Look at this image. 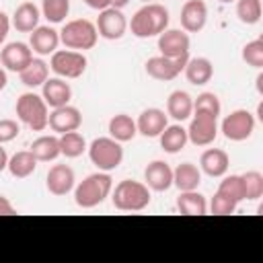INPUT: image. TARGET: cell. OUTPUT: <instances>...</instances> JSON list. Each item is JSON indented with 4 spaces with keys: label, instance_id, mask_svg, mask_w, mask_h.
<instances>
[{
    "label": "cell",
    "instance_id": "5b68a950",
    "mask_svg": "<svg viewBox=\"0 0 263 263\" xmlns=\"http://www.w3.org/2000/svg\"><path fill=\"white\" fill-rule=\"evenodd\" d=\"M16 117L33 132H43L47 127V117H49L47 103L43 101V97L35 92H25L16 99Z\"/></svg>",
    "mask_w": 263,
    "mask_h": 263
},
{
    "label": "cell",
    "instance_id": "f35d334b",
    "mask_svg": "<svg viewBox=\"0 0 263 263\" xmlns=\"http://www.w3.org/2000/svg\"><path fill=\"white\" fill-rule=\"evenodd\" d=\"M236 205L238 203H234L232 199H228L226 195H222V193H214V197H212V201H210V210H212V214H216V216H230V214H234V210H236Z\"/></svg>",
    "mask_w": 263,
    "mask_h": 263
},
{
    "label": "cell",
    "instance_id": "e0dca14e",
    "mask_svg": "<svg viewBox=\"0 0 263 263\" xmlns=\"http://www.w3.org/2000/svg\"><path fill=\"white\" fill-rule=\"evenodd\" d=\"M144 181L152 191H166L173 187V168L164 160H152L144 168Z\"/></svg>",
    "mask_w": 263,
    "mask_h": 263
},
{
    "label": "cell",
    "instance_id": "ba28073f",
    "mask_svg": "<svg viewBox=\"0 0 263 263\" xmlns=\"http://www.w3.org/2000/svg\"><path fill=\"white\" fill-rule=\"evenodd\" d=\"M49 66L60 78H80L84 74V70H86V58H84L82 51L55 49L51 53Z\"/></svg>",
    "mask_w": 263,
    "mask_h": 263
},
{
    "label": "cell",
    "instance_id": "7a4b0ae2",
    "mask_svg": "<svg viewBox=\"0 0 263 263\" xmlns=\"http://www.w3.org/2000/svg\"><path fill=\"white\" fill-rule=\"evenodd\" d=\"M111 189H113V179H111L109 173H105V171L92 173L76 185L74 201H76L78 208L90 210V208H97L99 203H103L109 197Z\"/></svg>",
    "mask_w": 263,
    "mask_h": 263
},
{
    "label": "cell",
    "instance_id": "681fc988",
    "mask_svg": "<svg viewBox=\"0 0 263 263\" xmlns=\"http://www.w3.org/2000/svg\"><path fill=\"white\" fill-rule=\"evenodd\" d=\"M0 70H2V64H0Z\"/></svg>",
    "mask_w": 263,
    "mask_h": 263
},
{
    "label": "cell",
    "instance_id": "bcb514c9",
    "mask_svg": "<svg viewBox=\"0 0 263 263\" xmlns=\"http://www.w3.org/2000/svg\"><path fill=\"white\" fill-rule=\"evenodd\" d=\"M6 82H8V78H6V72H4V68H2V70H0V90L6 88Z\"/></svg>",
    "mask_w": 263,
    "mask_h": 263
},
{
    "label": "cell",
    "instance_id": "8992f818",
    "mask_svg": "<svg viewBox=\"0 0 263 263\" xmlns=\"http://www.w3.org/2000/svg\"><path fill=\"white\" fill-rule=\"evenodd\" d=\"M86 150H88L90 162H92L99 171H105V173L117 168V166L121 164V160H123L121 142L113 140L111 136H109V138H95Z\"/></svg>",
    "mask_w": 263,
    "mask_h": 263
},
{
    "label": "cell",
    "instance_id": "d4e9b609",
    "mask_svg": "<svg viewBox=\"0 0 263 263\" xmlns=\"http://www.w3.org/2000/svg\"><path fill=\"white\" fill-rule=\"evenodd\" d=\"M201 183V171L193 162H181L173 171V185L179 191H193Z\"/></svg>",
    "mask_w": 263,
    "mask_h": 263
},
{
    "label": "cell",
    "instance_id": "9c48e42d",
    "mask_svg": "<svg viewBox=\"0 0 263 263\" xmlns=\"http://www.w3.org/2000/svg\"><path fill=\"white\" fill-rule=\"evenodd\" d=\"M97 33L103 37V39H109V41H115V39H121L127 31V18L125 14L119 10V8H105V10H99V16H97Z\"/></svg>",
    "mask_w": 263,
    "mask_h": 263
},
{
    "label": "cell",
    "instance_id": "3957f363",
    "mask_svg": "<svg viewBox=\"0 0 263 263\" xmlns=\"http://www.w3.org/2000/svg\"><path fill=\"white\" fill-rule=\"evenodd\" d=\"M150 199L152 197H150V189L146 187V183L132 181V179L117 183L111 195L113 208L119 212H142L144 208L150 205Z\"/></svg>",
    "mask_w": 263,
    "mask_h": 263
},
{
    "label": "cell",
    "instance_id": "2e32d148",
    "mask_svg": "<svg viewBox=\"0 0 263 263\" xmlns=\"http://www.w3.org/2000/svg\"><path fill=\"white\" fill-rule=\"evenodd\" d=\"M74 171L68 166V164H53L49 171H47V177H45V185H47V191L51 195H68L72 189H74Z\"/></svg>",
    "mask_w": 263,
    "mask_h": 263
},
{
    "label": "cell",
    "instance_id": "d6986e66",
    "mask_svg": "<svg viewBox=\"0 0 263 263\" xmlns=\"http://www.w3.org/2000/svg\"><path fill=\"white\" fill-rule=\"evenodd\" d=\"M60 45V31L51 27H37L31 31L29 47L39 55H51Z\"/></svg>",
    "mask_w": 263,
    "mask_h": 263
},
{
    "label": "cell",
    "instance_id": "74e56055",
    "mask_svg": "<svg viewBox=\"0 0 263 263\" xmlns=\"http://www.w3.org/2000/svg\"><path fill=\"white\" fill-rule=\"evenodd\" d=\"M242 60H245L249 66L261 70V68H263V39H253V41H249V43L242 47Z\"/></svg>",
    "mask_w": 263,
    "mask_h": 263
},
{
    "label": "cell",
    "instance_id": "cb8c5ba5",
    "mask_svg": "<svg viewBox=\"0 0 263 263\" xmlns=\"http://www.w3.org/2000/svg\"><path fill=\"white\" fill-rule=\"evenodd\" d=\"M166 115L175 121H185L193 115V99L185 90H173L166 99Z\"/></svg>",
    "mask_w": 263,
    "mask_h": 263
},
{
    "label": "cell",
    "instance_id": "7c38bea8",
    "mask_svg": "<svg viewBox=\"0 0 263 263\" xmlns=\"http://www.w3.org/2000/svg\"><path fill=\"white\" fill-rule=\"evenodd\" d=\"M189 47H191L189 33H185L181 29H164L158 35L160 55H166V58H185V55H189Z\"/></svg>",
    "mask_w": 263,
    "mask_h": 263
},
{
    "label": "cell",
    "instance_id": "ac0fdd59",
    "mask_svg": "<svg viewBox=\"0 0 263 263\" xmlns=\"http://www.w3.org/2000/svg\"><path fill=\"white\" fill-rule=\"evenodd\" d=\"M168 125V119L164 115L162 109H156V107H150V109H144L136 121V127H138V134L146 136V138H158L162 134V129Z\"/></svg>",
    "mask_w": 263,
    "mask_h": 263
},
{
    "label": "cell",
    "instance_id": "836d02e7",
    "mask_svg": "<svg viewBox=\"0 0 263 263\" xmlns=\"http://www.w3.org/2000/svg\"><path fill=\"white\" fill-rule=\"evenodd\" d=\"M218 193L226 195L234 203H240L245 199V187H242L240 175H228V177H224L220 181V185H218Z\"/></svg>",
    "mask_w": 263,
    "mask_h": 263
},
{
    "label": "cell",
    "instance_id": "52a82bcc",
    "mask_svg": "<svg viewBox=\"0 0 263 263\" xmlns=\"http://www.w3.org/2000/svg\"><path fill=\"white\" fill-rule=\"evenodd\" d=\"M220 129L224 134V138L230 140V142L249 140L255 132V115L247 109H236V111H232L230 115H226L222 119Z\"/></svg>",
    "mask_w": 263,
    "mask_h": 263
},
{
    "label": "cell",
    "instance_id": "30bf717a",
    "mask_svg": "<svg viewBox=\"0 0 263 263\" xmlns=\"http://www.w3.org/2000/svg\"><path fill=\"white\" fill-rule=\"evenodd\" d=\"M189 55L185 58H166V55H154L146 62V74L154 80H160V82H168L173 78H177L185 64H187Z\"/></svg>",
    "mask_w": 263,
    "mask_h": 263
},
{
    "label": "cell",
    "instance_id": "4316f807",
    "mask_svg": "<svg viewBox=\"0 0 263 263\" xmlns=\"http://www.w3.org/2000/svg\"><path fill=\"white\" fill-rule=\"evenodd\" d=\"M138 134L136 121L127 113H117L109 119V136L117 142H129Z\"/></svg>",
    "mask_w": 263,
    "mask_h": 263
},
{
    "label": "cell",
    "instance_id": "60d3db41",
    "mask_svg": "<svg viewBox=\"0 0 263 263\" xmlns=\"http://www.w3.org/2000/svg\"><path fill=\"white\" fill-rule=\"evenodd\" d=\"M8 31H10V18H8V14H6V12H2V10H0V45L4 43V39H6Z\"/></svg>",
    "mask_w": 263,
    "mask_h": 263
},
{
    "label": "cell",
    "instance_id": "b9f144b4",
    "mask_svg": "<svg viewBox=\"0 0 263 263\" xmlns=\"http://www.w3.org/2000/svg\"><path fill=\"white\" fill-rule=\"evenodd\" d=\"M82 2L92 10H105L111 6V0H82Z\"/></svg>",
    "mask_w": 263,
    "mask_h": 263
},
{
    "label": "cell",
    "instance_id": "ab89813d",
    "mask_svg": "<svg viewBox=\"0 0 263 263\" xmlns=\"http://www.w3.org/2000/svg\"><path fill=\"white\" fill-rule=\"evenodd\" d=\"M18 132H21V127L14 119H0V144L12 142L18 136Z\"/></svg>",
    "mask_w": 263,
    "mask_h": 263
},
{
    "label": "cell",
    "instance_id": "f546056e",
    "mask_svg": "<svg viewBox=\"0 0 263 263\" xmlns=\"http://www.w3.org/2000/svg\"><path fill=\"white\" fill-rule=\"evenodd\" d=\"M158 138H160V146H162V150L168 152V154H177V152H181V150L185 148V144L189 142V140H187V129H183L179 123H175V125H166Z\"/></svg>",
    "mask_w": 263,
    "mask_h": 263
},
{
    "label": "cell",
    "instance_id": "7402d4cb",
    "mask_svg": "<svg viewBox=\"0 0 263 263\" xmlns=\"http://www.w3.org/2000/svg\"><path fill=\"white\" fill-rule=\"evenodd\" d=\"M39 18H41V12L33 2H21L12 12L10 25L18 33H31L33 29L39 27Z\"/></svg>",
    "mask_w": 263,
    "mask_h": 263
},
{
    "label": "cell",
    "instance_id": "277c9868",
    "mask_svg": "<svg viewBox=\"0 0 263 263\" xmlns=\"http://www.w3.org/2000/svg\"><path fill=\"white\" fill-rule=\"evenodd\" d=\"M97 39H99L97 27L88 18H74L66 23L60 31V43H64L68 49H74V51L92 49Z\"/></svg>",
    "mask_w": 263,
    "mask_h": 263
},
{
    "label": "cell",
    "instance_id": "7bdbcfd3",
    "mask_svg": "<svg viewBox=\"0 0 263 263\" xmlns=\"http://www.w3.org/2000/svg\"><path fill=\"white\" fill-rule=\"evenodd\" d=\"M12 214H14L12 203L8 201V197L0 195V216H12Z\"/></svg>",
    "mask_w": 263,
    "mask_h": 263
},
{
    "label": "cell",
    "instance_id": "5bb4252c",
    "mask_svg": "<svg viewBox=\"0 0 263 263\" xmlns=\"http://www.w3.org/2000/svg\"><path fill=\"white\" fill-rule=\"evenodd\" d=\"M47 125L55 132V134H66V132H74L82 125V115L76 107L72 105H62L55 107L49 117H47Z\"/></svg>",
    "mask_w": 263,
    "mask_h": 263
},
{
    "label": "cell",
    "instance_id": "8fae6325",
    "mask_svg": "<svg viewBox=\"0 0 263 263\" xmlns=\"http://www.w3.org/2000/svg\"><path fill=\"white\" fill-rule=\"evenodd\" d=\"M218 136V121L208 113H193L187 127V140L195 146H210Z\"/></svg>",
    "mask_w": 263,
    "mask_h": 263
},
{
    "label": "cell",
    "instance_id": "83f0119b",
    "mask_svg": "<svg viewBox=\"0 0 263 263\" xmlns=\"http://www.w3.org/2000/svg\"><path fill=\"white\" fill-rule=\"evenodd\" d=\"M177 210L185 216H203L208 212V201L197 189L181 191V195L177 197Z\"/></svg>",
    "mask_w": 263,
    "mask_h": 263
},
{
    "label": "cell",
    "instance_id": "f6af8a7d",
    "mask_svg": "<svg viewBox=\"0 0 263 263\" xmlns=\"http://www.w3.org/2000/svg\"><path fill=\"white\" fill-rule=\"evenodd\" d=\"M127 4H129V0H111V6H113V8H119V10H121L123 6H127Z\"/></svg>",
    "mask_w": 263,
    "mask_h": 263
},
{
    "label": "cell",
    "instance_id": "603a6c76",
    "mask_svg": "<svg viewBox=\"0 0 263 263\" xmlns=\"http://www.w3.org/2000/svg\"><path fill=\"white\" fill-rule=\"evenodd\" d=\"M183 72H185V78L191 84L203 86V84H208L212 80L214 66H212V62L208 58H189L187 64H185V68H183Z\"/></svg>",
    "mask_w": 263,
    "mask_h": 263
},
{
    "label": "cell",
    "instance_id": "7dc6e473",
    "mask_svg": "<svg viewBox=\"0 0 263 263\" xmlns=\"http://www.w3.org/2000/svg\"><path fill=\"white\" fill-rule=\"evenodd\" d=\"M218 2H222V4H230V2H236V0H218Z\"/></svg>",
    "mask_w": 263,
    "mask_h": 263
},
{
    "label": "cell",
    "instance_id": "44dd1931",
    "mask_svg": "<svg viewBox=\"0 0 263 263\" xmlns=\"http://www.w3.org/2000/svg\"><path fill=\"white\" fill-rule=\"evenodd\" d=\"M230 166V156L220 148H208L199 158V168L208 177H224Z\"/></svg>",
    "mask_w": 263,
    "mask_h": 263
},
{
    "label": "cell",
    "instance_id": "d6a6232c",
    "mask_svg": "<svg viewBox=\"0 0 263 263\" xmlns=\"http://www.w3.org/2000/svg\"><path fill=\"white\" fill-rule=\"evenodd\" d=\"M261 0H236V16L242 25H257L261 21Z\"/></svg>",
    "mask_w": 263,
    "mask_h": 263
},
{
    "label": "cell",
    "instance_id": "6da1fadb",
    "mask_svg": "<svg viewBox=\"0 0 263 263\" xmlns=\"http://www.w3.org/2000/svg\"><path fill=\"white\" fill-rule=\"evenodd\" d=\"M127 27L138 39L156 37L168 27V10L158 2H148L140 10H136Z\"/></svg>",
    "mask_w": 263,
    "mask_h": 263
},
{
    "label": "cell",
    "instance_id": "484cf974",
    "mask_svg": "<svg viewBox=\"0 0 263 263\" xmlns=\"http://www.w3.org/2000/svg\"><path fill=\"white\" fill-rule=\"evenodd\" d=\"M6 168H8V173H10L12 177H16V179H27V177H31V175L35 173V168H37V158L33 156L31 150H21V152H16V154H12V156L8 158Z\"/></svg>",
    "mask_w": 263,
    "mask_h": 263
},
{
    "label": "cell",
    "instance_id": "f1b7e54d",
    "mask_svg": "<svg viewBox=\"0 0 263 263\" xmlns=\"http://www.w3.org/2000/svg\"><path fill=\"white\" fill-rule=\"evenodd\" d=\"M31 152L37 158V162H49L55 160L60 152V136H39L31 144Z\"/></svg>",
    "mask_w": 263,
    "mask_h": 263
},
{
    "label": "cell",
    "instance_id": "ee69618b",
    "mask_svg": "<svg viewBox=\"0 0 263 263\" xmlns=\"http://www.w3.org/2000/svg\"><path fill=\"white\" fill-rule=\"evenodd\" d=\"M6 164H8V154H6V150H4L2 144H0V173L6 168Z\"/></svg>",
    "mask_w": 263,
    "mask_h": 263
},
{
    "label": "cell",
    "instance_id": "9a60e30c",
    "mask_svg": "<svg viewBox=\"0 0 263 263\" xmlns=\"http://www.w3.org/2000/svg\"><path fill=\"white\" fill-rule=\"evenodd\" d=\"M181 27L185 33H199L208 23V6L203 0H187L181 8Z\"/></svg>",
    "mask_w": 263,
    "mask_h": 263
},
{
    "label": "cell",
    "instance_id": "c3c4849f",
    "mask_svg": "<svg viewBox=\"0 0 263 263\" xmlns=\"http://www.w3.org/2000/svg\"><path fill=\"white\" fill-rule=\"evenodd\" d=\"M142 2H146V4H148V2H156V0H142Z\"/></svg>",
    "mask_w": 263,
    "mask_h": 263
},
{
    "label": "cell",
    "instance_id": "1f68e13d",
    "mask_svg": "<svg viewBox=\"0 0 263 263\" xmlns=\"http://www.w3.org/2000/svg\"><path fill=\"white\" fill-rule=\"evenodd\" d=\"M86 140L80 132H66V134H60V152L66 156V158H78L84 150H86Z\"/></svg>",
    "mask_w": 263,
    "mask_h": 263
},
{
    "label": "cell",
    "instance_id": "ffe728a7",
    "mask_svg": "<svg viewBox=\"0 0 263 263\" xmlns=\"http://www.w3.org/2000/svg\"><path fill=\"white\" fill-rule=\"evenodd\" d=\"M41 86H43L41 97L47 103V107H51V109L62 107V105H68L70 99H72V88L62 78H47Z\"/></svg>",
    "mask_w": 263,
    "mask_h": 263
},
{
    "label": "cell",
    "instance_id": "4dcf8cb0",
    "mask_svg": "<svg viewBox=\"0 0 263 263\" xmlns=\"http://www.w3.org/2000/svg\"><path fill=\"white\" fill-rule=\"evenodd\" d=\"M18 78H21V82H23L25 86H29V88L41 86V84L49 78V66H47L43 60L33 58V60L29 62V66L18 72Z\"/></svg>",
    "mask_w": 263,
    "mask_h": 263
},
{
    "label": "cell",
    "instance_id": "8d00e7d4",
    "mask_svg": "<svg viewBox=\"0 0 263 263\" xmlns=\"http://www.w3.org/2000/svg\"><path fill=\"white\" fill-rule=\"evenodd\" d=\"M220 111H222V105L214 92H201L197 95V99H193V113H208L218 119Z\"/></svg>",
    "mask_w": 263,
    "mask_h": 263
},
{
    "label": "cell",
    "instance_id": "d590c367",
    "mask_svg": "<svg viewBox=\"0 0 263 263\" xmlns=\"http://www.w3.org/2000/svg\"><path fill=\"white\" fill-rule=\"evenodd\" d=\"M242 187H245V199L255 201L263 195V175L259 171H247L240 175Z\"/></svg>",
    "mask_w": 263,
    "mask_h": 263
},
{
    "label": "cell",
    "instance_id": "4fadbf2b",
    "mask_svg": "<svg viewBox=\"0 0 263 263\" xmlns=\"http://www.w3.org/2000/svg\"><path fill=\"white\" fill-rule=\"evenodd\" d=\"M31 60H33V49L23 41H12V43L4 45L0 51V64L8 72L18 74L21 70H25L29 66Z\"/></svg>",
    "mask_w": 263,
    "mask_h": 263
},
{
    "label": "cell",
    "instance_id": "e575fe53",
    "mask_svg": "<svg viewBox=\"0 0 263 263\" xmlns=\"http://www.w3.org/2000/svg\"><path fill=\"white\" fill-rule=\"evenodd\" d=\"M41 12L49 23H64L70 12V0H43Z\"/></svg>",
    "mask_w": 263,
    "mask_h": 263
}]
</instances>
